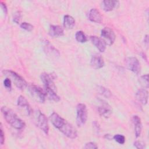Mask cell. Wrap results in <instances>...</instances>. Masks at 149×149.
<instances>
[{"mask_svg":"<svg viewBox=\"0 0 149 149\" xmlns=\"http://www.w3.org/2000/svg\"><path fill=\"white\" fill-rule=\"evenodd\" d=\"M49 119L52 125L66 137L72 139L77 137V133L73 125L56 112H53L50 115Z\"/></svg>","mask_w":149,"mask_h":149,"instance_id":"obj_1","label":"cell"},{"mask_svg":"<svg viewBox=\"0 0 149 149\" xmlns=\"http://www.w3.org/2000/svg\"><path fill=\"white\" fill-rule=\"evenodd\" d=\"M1 112L6 121L15 129L20 130L25 126L24 122L11 109L4 106L1 108Z\"/></svg>","mask_w":149,"mask_h":149,"instance_id":"obj_2","label":"cell"},{"mask_svg":"<svg viewBox=\"0 0 149 149\" xmlns=\"http://www.w3.org/2000/svg\"><path fill=\"white\" fill-rule=\"evenodd\" d=\"M3 73L9 78L17 88L23 90L27 86V83L25 80L16 72L10 70H4L3 71Z\"/></svg>","mask_w":149,"mask_h":149,"instance_id":"obj_3","label":"cell"},{"mask_svg":"<svg viewBox=\"0 0 149 149\" xmlns=\"http://www.w3.org/2000/svg\"><path fill=\"white\" fill-rule=\"evenodd\" d=\"M87 119V109L85 104L80 103L76 107V123L78 126L84 125Z\"/></svg>","mask_w":149,"mask_h":149,"instance_id":"obj_4","label":"cell"},{"mask_svg":"<svg viewBox=\"0 0 149 149\" xmlns=\"http://www.w3.org/2000/svg\"><path fill=\"white\" fill-rule=\"evenodd\" d=\"M28 90L31 96L35 101L40 103L44 102L46 95L44 91L41 88L34 84H30L28 87Z\"/></svg>","mask_w":149,"mask_h":149,"instance_id":"obj_5","label":"cell"},{"mask_svg":"<svg viewBox=\"0 0 149 149\" xmlns=\"http://www.w3.org/2000/svg\"><path fill=\"white\" fill-rule=\"evenodd\" d=\"M101 39L106 45H112L115 40L114 31L109 27H104L101 33Z\"/></svg>","mask_w":149,"mask_h":149,"instance_id":"obj_6","label":"cell"},{"mask_svg":"<svg viewBox=\"0 0 149 149\" xmlns=\"http://www.w3.org/2000/svg\"><path fill=\"white\" fill-rule=\"evenodd\" d=\"M125 64L128 69L136 74L140 72V63L135 57H127L125 59Z\"/></svg>","mask_w":149,"mask_h":149,"instance_id":"obj_7","label":"cell"},{"mask_svg":"<svg viewBox=\"0 0 149 149\" xmlns=\"http://www.w3.org/2000/svg\"><path fill=\"white\" fill-rule=\"evenodd\" d=\"M55 76L53 74L43 73L41 74V79L46 89H49L56 91V86H55L54 80Z\"/></svg>","mask_w":149,"mask_h":149,"instance_id":"obj_8","label":"cell"},{"mask_svg":"<svg viewBox=\"0 0 149 149\" xmlns=\"http://www.w3.org/2000/svg\"><path fill=\"white\" fill-rule=\"evenodd\" d=\"M37 124L38 127L45 134L48 133L49 126L47 119L45 116L40 111H38L37 113Z\"/></svg>","mask_w":149,"mask_h":149,"instance_id":"obj_9","label":"cell"},{"mask_svg":"<svg viewBox=\"0 0 149 149\" xmlns=\"http://www.w3.org/2000/svg\"><path fill=\"white\" fill-rule=\"evenodd\" d=\"M90 64L94 69H98L102 68L104 66V61L100 54H95L91 56Z\"/></svg>","mask_w":149,"mask_h":149,"instance_id":"obj_10","label":"cell"},{"mask_svg":"<svg viewBox=\"0 0 149 149\" xmlns=\"http://www.w3.org/2000/svg\"><path fill=\"white\" fill-rule=\"evenodd\" d=\"M98 111L101 116L106 118H109L112 113L110 105L103 101L101 102V105L98 108Z\"/></svg>","mask_w":149,"mask_h":149,"instance_id":"obj_11","label":"cell"},{"mask_svg":"<svg viewBox=\"0 0 149 149\" xmlns=\"http://www.w3.org/2000/svg\"><path fill=\"white\" fill-rule=\"evenodd\" d=\"M90 40L93 44L101 52H104L106 48V44L103 41V40L97 36H91L90 37Z\"/></svg>","mask_w":149,"mask_h":149,"instance_id":"obj_12","label":"cell"},{"mask_svg":"<svg viewBox=\"0 0 149 149\" xmlns=\"http://www.w3.org/2000/svg\"><path fill=\"white\" fill-rule=\"evenodd\" d=\"M88 19L90 21L97 23H100L102 20L101 13L95 8H93L90 10L88 13Z\"/></svg>","mask_w":149,"mask_h":149,"instance_id":"obj_13","label":"cell"},{"mask_svg":"<svg viewBox=\"0 0 149 149\" xmlns=\"http://www.w3.org/2000/svg\"><path fill=\"white\" fill-rule=\"evenodd\" d=\"M49 34L52 37H61L64 34L63 29L58 25H51L49 29Z\"/></svg>","mask_w":149,"mask_h":149,"instance_id":"obj_14","label":"cell"},{"mask_svg":"<svg viewBox=\"0 0 149 149\" xmlns=\"http://www.w3.org/2000/svg\"><path fill=\"white\" fill-rule=\"evenodd\" d=\"M148 97V91L145 89H140L136 93L137 100L143 105H146L147 103Z\"/></svg>","mask_w":149,"mask_h":149,"instance_id":"obj_15","label":"cell"},{"mask_svg":"<svg viewBox=\"0 0 149 149\" xmlns=\"http://www.w3.org/2000/svg\"><path fill=\"white\" fill-rule=\"evenodd\" d=\"M17 105L21 108H23L24 109V110L26 111L27 115H30L31 113L32 112V109L30 108V106L29 105L27 100L22 95H20L18 97L17 99Z\"/></svg>","mask_w":149,"mask_h":149,"instance_id":"obj_16","label":"cell"},{"mask_svg":"<svg viewBox=\"0 0 149 149\" xmlns=\"http://www.w3.org/2000/svg\"><path fill=\"white\" fill-rule=\"evenodd\" d=\"M132 120L134 127V134L136 137L140 136L142 129V125L140 118L137 115H134L132 118Z\"/></svg>","mask_w":149,"mask_h":149,"instance_id":"obj_17","label":"cell"},{"mask_svg":"<svg viewBox=\"0 0 149 149\" xmlns=\"http://www.w3.org/2000/svg\"><path fill=\"white\" fill-rule=\"evenodd\" d=\"M118 5H119L118 1L105 0L102 2L101 7L104 10L109 12L115 8Z\"/></svg>","mask_w":149,"mask_h":149,"instance_id":"obj_18","label":"cell"},{"mask_svg":"<svg viewBox=\"0 0 149 149\" xmlns=\"http://www.w3.org/2000/svg\"><path fill=\"white\" fill-rule=\"evenodd\" d=\"M63 27L67 29H72L75 25L74 18L70 15H65L63 17Z\"/></svg>","mask_w":149,"mask_h":149,"instance_id":"obj_19","label":"cell"},{"mask_svg":"<svg viewBox=\"0 0 149 149\" xmlns=\"http://www.w3.org/2000/svg\"><path fill=\"white\" fill-rule=\"evenodd\" d=\"M44 92L45 93L46 96L48 97V99L58 102L60 100V97L57 95L56 91L49 90V89H46L45 88Z\"/></svg>","mask_w":149,"mask_h":149,"instance_id":"obj_20","label":"cell"},{"mask_svg":"<svg viewBox=\"0 0 149 149\" xmlns=\"http://www.w3.org/2000/svg\"><path fill=\"white\" fill-rule=\"evenodd\" d=\"M75 38L78 42L81 43L86 42L87 41V38L86 35L82 31H78L76 33Z\"/></svg>","mask_w":149,"mask_h":149,"instance_id":"obj_21","label":"cell"},{"mask_svg":"<svg viewBox=\"0 0 149 149\" xmlns=\"http://www.w3.org/2000/svg\"><path fill=\"white\" fill-rule=\"evenodd\" d=\"M98 91L99 93L102 95V96L106 98H109L111 96V91L107 88L102 87V86H98Z\"/></svg>","mask_w":149,"mask_h":149,"instance_id":"obj_22","label":"cell"},{"mask_svg":"<svg viewBox=\"0 0 149 149\" xmlns=\"http://www.w3.org/2000/svg\"><path fill=\"white\" fill-rule=\"evenodd\" d=\"M140 82L141 83V85L143 86L146 88L148 87V76L147 74H144L141 76L140 79Z\"/></svg>","mask_w":149,"mask_h":149,"instance_id":"obj_23","label":"cell"},{"mask_svg":"<svg viewBox=\"0 0 149 149\" xmlns=\"http://www.w3.org/2000/svg\"><path fill=\"white\" fill-rule=\"evenodd\" d=\"M113 139L120 144H123L125 142V137L123 135H122V134H115L113 137Z\"/></svg>","mask_w":149,"mask_h":149,"instance_id":"obj_24","label":"cell"},{"mask_svg":"<svg viewBox=\"0 0 149 149\" xmlns=\"http://www.w3.org/2000/svg\"><path fill=\"white\" fill-rule=\"evenodd\" d=\"M20 27L28 31H31L33 29V26L27 22L22 23L20 24Z\"/></svg>","mask_w":149,"mask_h":149,"instance_id":"obj_25","label":"cell"},{"mask_svg":"<svg viewBox=\"0 0 149 149\" xmlns=\"http://www.w3.org/2000/svg\"><path fill=\"white\" fill-rule=\"evenodd\" d=\"M3 84H4V86L5 87V88L6 89H8V90H11V88H12V81L11 80L7 77L4 80H3Z\"/></svg>","mask_w":149,"mask_h":149,"instance_id":"obj_26","label":"cell"},{"mask_svg":"<svg viewBox=\"0 0 149 149\" xmlns=\"http://www.w3.org/2000/svg\"><path fill=\"white\" fill-rule=\"evenodd\" d=\"M84 148L86 149H96L98 148V146L96 143L94 142H88L86 143Z\"/></svg>","mask_w":149,"mask_h":149,"instance_id":"obj_27","label":"cell"},{"mask_svg":"<svg viewBox=\"0 0 149 149\" xmlns=\"http://www.w3.org/2000/svg\"><path fill=\"white\" fill-rule=\"evenodd\" d=\"M21 19V13L20 12L17 11L16 12L13 16V22L16 23L18 24L20 22V20Z\"/></svg>","mask_w":149,"mask_h":149,"instance_id":"obj_28","label":"cell"},{"mask_svg":"<svg viewBox=\"0 0 149 149\" xmlns=\"http://www.w3.org/2000/svg\"><path fill=\"white\" fill-rule=\"evenodd\" d=\"M134 146L138 149H143L145 147V144L141 141H136L134 143Z\"/></svg>","mask_w":149,"mask_h":149,"instance_id":"obj_29","label":"cell"},{"mask_svg":"<svg viewBox=\"0 0 149 149\" xmlns=\"http://www.w3.org/2000/svg\"><path fill=\"white\" fill-rule=\"evenodd\" d=\"M93 126L94 127V130L95 132H97V133H98L100 132V126L98 125V123L94 121V122H93Z\"/></svg>","mask_w":149,"mask_h":149,"instance_id":"obj_30","label":"cell"},{"mask_svg":"<svg viewBox=\"0 0 149 149\" xmlns=\"http://www.w3.org/2000/svg\"><path fill=\"white\" fill-rule=\"evenodd\" d=\"M1 145H3V143H4V141H5V137H4V133H3V130H2V125H1Z\"/></svg>","mask_w":149,"mask_h":149,"instance_id":"obj_31","label":"cell"},{"mask_svg":"<svg viewBox=\"0 0 149 149\" xmlns=\"http://www.w3.org/2000/svg\"><path fill=\"white\" fill-rule=\"evenodd\" d=\"M1 5L2 8L3 9V10L4 13H5V14H6V13H7V8H6V5H5L3 2H1Z\"/></svg>","mask_w":149,"mask_h":149,"instance_id":"obj_32","label":"cell"},{"mask_svg":"<svg viewBox=\"0 0 149 149\" xmlns=\"http://www.w3.org/2000/svg\"><path fill=\"white\" fill-rule=\"evenodd\" d=\"M105 137L108 140H111L112 138L110 134H105Z\"/></svg>","mask_w":149,"mask_h":149,"instance_id":"obj_33","label":"cell"}]
</instances>
